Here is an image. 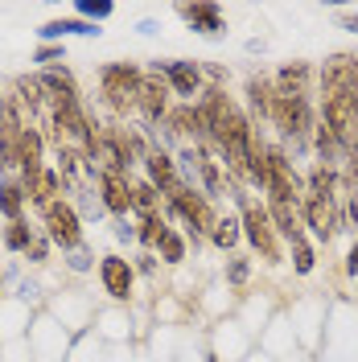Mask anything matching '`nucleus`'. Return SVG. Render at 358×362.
<instances>
[{
	"instance_id": "1",
	"label": "nucleus",
	"mask_w": 358,
	"mask_h": 362,
	"mask_svg": "<svg viewBox=\"0 0 358 362\" xmlns=\"http://www.w3.org/2000/svg\"><path fill=\"white\" fill-rule=\"evenodd\" d=\"M235 198H239V226H243V239L260 251L268 264H280L284 255H280V243H276V226H272L268 206H260L255 198H247V194H235Z\"/></svg>"
},
{
	"instance_id": "2",
	"label": "nucleus",
	"mask_w": 358,
	"mask_h": 362,
	"mask_svg": "<svg viewBox=\"0 0 358 362\" xmlns=\"http://www.w3.org/2000/svg\"><path fill=\"white\" fill-rule=\"evenodd\" d=\"M165 210L190 226V239H210V230L219 223L210 198H206L202 189H194V185H181L178 194H169V198H165Z\"/></svg>"
},
{
	"instance_id": "3",
	"label": "nucleus",
	"mask_w": 358,
	"mask_h": 362,
	"mask_svg": "<svg viewBox=\"0 0 358 362\" xmlns=\"http://www.w3.org/2000/svg\"><path fill=\"white\" fill-rule=\"evenodd\" d=\"M272 124L280 128L284 140L292 144H305L309 132L317 128V115H313V103H309V95H284V90H276V103H272Z\"/></svg>"
},
{
	"instance_id": "4",
	"label": "nucleus",
	"mask_w": 358,
	"mask_h": 362,
	"mask_svg": "<svg viewBox=\"0 0 358 362\" xmlns=\"http://www.w3.org/2000/svg\"><path fill=\"white\" fill-rule=\"evenodd\" d=\"M140 83H144V70L132 66V62H112V66H103V74H99L103 99H108V107H112V112H120V115L136 107Z\"/></svg>"
},
{
	"instance_id": "5",
	"label": "nucleus",
	"mask_w": 358,
	"mask_h": 362,
	"mask_svg": "<svg viewBox=\"0 0 358 362\" xmlns=\"http://www.w3.org/2000/svg\"><path fill=\"white\" fill-rule=\"evenodd\" d=\"M321 95H346L358 99V54H330L325 66L317 70Z\"/></svg>"
},
{
	"instance_id": "6",
	"label": "nucleus",
	"mask_w": 358,
	"mask_h": 362,
	"mask_svg": "<svg viewBox=\"0 0 358 362\" xmlns=\"http://www.w3.org/2000/svg\"><path fill=\"white\" fill-rule=\"evenodd\" d=\"M29 124H21V99L17 95H4L0 99V160L4 165H17L21 160V136Z\"/></svg>"
},
{
	"instance_id": "7",
	"label": "nucleus",
	"mask_w": 358,
	"mask_h": 362,
	"mask_svg": "<svg viewBox=\"0 0 358 362\" xmlns=\"http://www.w3.org/2000/svg\"><path fill=\"white\" fill-rule=\"evenodd\" d=\"M185 165L198 173L206 198H219V194H226V169H223V160L210 157V148H206V144H190V148H185Z\"/></svg>"
},
{
	"instance_id": "8",
	"label": "nucleus",
	"mask_w": 358,
	"mask_h": 362,
	"mask_svg": "<svg viewBox=\"0 0 358 362\" xmlns=\"http://www.w3.org/2000/svg\"><path fill=\"white\" fill-rule=\"evenodd\" d=\"M169 83L161 78L157 70H144V83H140V95H136V112L144 115L149 124H157L169 115Z\"/></svg>"
},
{
	"instance_id": "9",
	"label": "nucleus",
	"mask_w": 358,
	"mask_h": 362,
	"mask_svg": "<svg viewBox=\"0 0 358 362\" xmlns=\"http://www.w3.org/2000/svg\"><path fill=\"white\" fill-rule=\"evenodd\" d=\"M45 235L58 243V247H79L83 230H79V214L70 202H54L45 206Z\"/></svg>"
},
{
	"instance_id": "10",
	"label": "nucleus",
	"mask_w": 358,
	"mask_h": 362,
	"mask_svg": "<svg viewBox=\"0 0 358 362\" xmlns=\"http://www.w3.org/2000/svg\"><path fill=\"white\" fill-rule=\"evenodd\" d=\"M301 223L309 226L321 243H330V239L337 235L342 214H337L334 202H321V198H309V194H305V198H301Z\"/></svg>"
},
{
	"instance_id": "11",
	"label": "nucleus",
	"mask_w": 358,
	"mask_h": 362,
	"mask_svg": "<svg viewBox=\"0 0 358 362\" xmlns=\"http://www.w3.org/2000/svg\"><path fill=\"white\" fill-rule=\"evenodd\" d=\"M157 74L169 83V90L173 95H181L185 103H194V95H202L206 90V83H202V70L194 66V62H157Z\"/></svg>"
},
{
	"instance_id": "12",
	"label": "nucleus",
	"mask_w": 358,
	"mask_h": 362,
	"mask_svg": "<svg viewBox=\"0 0 358 362\" xmlns=\"http://www.w3.org/2000/svg\"><path fill=\"white\" fill-rule=\"evenodd\" d=\"M99 280H103V293L112 296V300H128L132 296V284H136V272L124 255H103Z\"/></svg>"
},
{
	"instance_id": "13",
	"label": "nucleus",
	"mask_w": 358,
	"mask_h": 362,
	"mask_svg": "<svg viewBox=\"0 0 358 362\" xmlns=\"http://www.w3.org/2000/svg\"><path fill=\"white\" fill-rule=\"evenodd\" d=\"M144 173H149V181L157 185V189L165 194V198H169V194H178V189H181L178 165H173V157H169V153H161V148H153V153L144 157Z\"/></svg>"
},
{
	"instance_id": "14",
	"label": "nucleus",
	"mask_w": 358,
	"mask_h": 362,
	"mask_svg": "<svg viewBox=\"0 0 358 362\" xmlns=\"http://www.w3.org/2000/svg\"><path fill=\"white\" fill-rule=\"evenodd\" d=\"M268 214H272V226L296 243V239H305V223H301V206L296 202H284V198H268Z\"/></svg>"
},
{
	"instance_id": "15",
	"label": "nucleus",
	"mask_w": 358,
	"mask_h": 362,
	"mask_svg": "<svg viewBox=\"0 0 358 362\" xmlns=\"http://www.w3.org/2000/svg\"><path fill=\"white\" fill-rule=\"evenodd\" d=\"M99 189H103V206L112 214H128L132 210V181L124 173H103L99 169Z\"/></svg>"
},
{
	"instance_id": "16",
	"label": "nucleus",
	"mask_w": 358,
	"mask_h": 362,
	"mask_svg": "<svg viewBox=\"0 0 358 362\" xmlns=\"http://www.w3.org/2000/svg\"><path fill=\"white\" fill-rule=\"evenodd\" d=\"M178 17L190 25V29L206 33V37H219V33H223V8H219V4H181Z\"/></svg>"
},
{
	"instance_id": "17",
	"label": "nucleus",
	"mask_w": 358,
	"mask_h": 362,
	"mask_svg": "<svg viewBox=\"0 0 358 362\" xmlns=\"http://www.w3.org/2000/svg\"><path fill=\"white\" fill-rule=\"evenodd\" d=\"M337 189H342V185H337V169L317 160L313 169H309V177H305V194H309V198H321V202H334Z\"/></svg>"
},
{
	"instance_id": "18",
	"label": "nucleus",
	"mask_w": 358,
	"mask_h": 362,
	"mask_svg": "<svg viewBox=\"0 0 358 362\" xmlns=\"http://www.w3.org/2000/svg\"><path fill=\"white\" fill-rule=\"evenodd\" d=\"M309 83H313L309 62H289L276 70V90H284V95H309Z\"/></svg>"
},
{
	"instance_id": "19",
	"label": "nucleus",
	"mask_w": 358,
	"mask_h": 362,
	"mask_svg": "<svg viewBox=\"0 0 358 362\" xmlns=\"http://www.w3.org/2000/svg\"><path fill=\"white\" fill-rule=\"evenodd\" d=\"M58 189H62V177H58L54 169H42L33 181H25V194H29V202H37L42 210L58 202Z\"/></svg>"
},
{
	"instance_id": "20",
	"label": "nucleus",
	"mask_w": 358,
	"mask_h": 362,
	"mask_svg": "<svg viewBox=\"0 0 358 362\" xmlns=\"http://www.w3.org/2000/svg\"><path fill=\"white\" fill-rule=\"evenodd\" d=\"M21 173H25V181H33L37 173H42L45 165H42V132L37 128H25V136H21Z\"/></svg>"
},
{
	"instance_id": "21",
	"label": "nucleus",
	"mask_w": 358,
	"mask_h": 362,
	"mask_svg": "<svg viewBox=\"0 0 358 362\" xmlns=\"http://www.w3.org/2000/svg\"><path fill=\"white\" fill-rule=\"evenodd\" d=\"M247 99H251V107L264 115V119H272V103H276V83H272V78H264V74H251V78H247Z\"/></svg>"
},
{
	"instance_id": "22",
	"label": "nucleus",
	"mask_w": 358,
	"mask_h": 362,
	"mask_svg": "<svg viewBox=\"0 0 358 362\" xmlns=\"http://www.w3.org/2000/svg\"><path fill=\"white\" fill-rule=\"evenodd\" d=\"M132 214H140V218L161 214V189L153 181H132Z\"/></svg>"
},
{
	"instance_id": "23",
	"label": "nucleus",
	"mask_w": 358,
	"mask_h": 362,
	"mask_svg": "<svg viewBox=\"0 0 358 362\" xmlns=\"http://www.w3.org/2000/svg\"><path fill=\"white\" fill-rule=\"evenodd\" d=\"M25 198H29V194H25L17 181L0 185V214H4L8 223H17V218H21V210H25Z\"/></svg>"
},
{
	"instance_id": "24",
	"label": "nucleus",
	"mask_w": 358,
	"mask_h": 362,
	"mask_svg": "<svg viewBox=\"0 0 358 362\" xmlns=\"http://www.w3.org/2000/svg\"><path fill=\"white\" fill-rule=\"evenodd\" d=\"M42 83L50 90V99H79V87H74V78H70L67 70H45Z\"/></svg>"
},
{
	"instance_id": "25",
	"label": "nucleus",
	"mask_w": 358,
	"mask_h": 362,
	"mask_svg": "<svg viewBox=\"0 0 358 362\" xmlns=\"http://www.w3.org/2000/svg\"><path fill=\"white\" fill-rule=\"evenodd\" d=\"M239 235H243L239 218H231V214H226V218H219V223H214V230H210V243H214L219 251H231L235 243H239Z\"/></svg>"
},
{
	"instance_id": "26",
	"label": "nucleus",
	"mask_w": 358,
	"mask_h": 362,
	"mask_svg": "<svg viewBox=\"0 0 358 362\" xmlns=\"http://www.w3.org/2000/svg\"><path fill=\"white\" fill-rule=\"evenodd\" d=\"M45 95H50V90H45L42 78H29V74H21V78H17V99H21L29 112H37V107H42Z\"/></svg>"
},
{
	"instance_id": "27",
	"label": "nucleus",
	"mask_w": 358,
	"mask_h": 362,
	"mask_svg": "<svg viewBox=\"0 0 358 362\" xmlns=\"http://www.w3.org/2000/svg\"><path fill=\"white\" fill-rule=\"evenodd\" d=\"M157 251H161V259H165V264H181V259H185V239H181L178 226H169V230L161 235Z\"/></svg>"
},
{
	"instance_id": "28",
	"label": "nucleus",
	"mask_w": 358,
	"mask_h": 362,
	"mask_svg": "<svg viewBox=\"0 0 358 362\" xmlns=\"http://www.w3.org/2000/svg\"><path fill=\"white\" fill-rule=\"evenodd\" d=\"M165 230H169V223H165V214H153V218H140V230H136V239H140L144 247H157Z\"/></svg>"
},
{
	"instance_id": "29",
	"label": "nucleus",
	"mask_w": 358,
	"mask_h": 362,
	"mask_svg": "<svg viewBox=\"0 0 358 362\" xmlns=\"http://www.w3.org/2000/svg\"><path fill=\"white\" fill-rule=\"evenodd\" d=\"M4 243H8L13 251H33V247H37V243H33V235H29V226H25L21 218L4 226Z\"/></svg>"
},
{
	"instance_id": "30",
	"label": "nucleus",
	"mask_w": 358,
	"mask_h": 362,
	"mask_svg": "<svg viewBox=\"0 0 358 362\" xmlns=\"http://www.w3.org/2000/svg\"><path fill=\"white\" fill-rule=\"evenodd\" d=\"M289 247H292V268H296V276H309V272H313V264H317L309 239H296V243H289Z\"/></svg>"
},
{
	"instance_id": "31",
	"label": "nucleus",
	"mask_w": 358,
	"mask_h": 362,
	"mask_svg": "<svg viewBox=\"0 0 358 362\" xmlns=\"http://www.w3.org/2000/svg\"><path fill=\"white\" fill-rule=\"evenodd\" d=\"M42 33H45V37H58V33H95V25H83V21H50Z\"/></svg>"
},
{
	"instance_id": "32",
	"label": "nucleus",
	"mask_w": 358,
	"mask_h": 362,
	"mask_svg": "<svg viewBox=\"0 0 358 362\" xmlns=\"http://www.w3.org/2000/svg\"><path fill=\"white\" fill-rule=\"evenodd\" d=\"M247 272H251V264H247L243 255H235V259L226 264V280H231V284L239 288V284H243V280H247Z\"/></svg>"
},
{
	"instance_id": "33",
	"label": "nucleus",
	"mask_w": 358,
	"mask_h": 362,
	"mask_svg": "<svg viewBox=\"0 0 358 362\" xmlns=\"http://www.w3.org/2000/svg\"><path fill=\"white\" fill-rule=\"evenodd\" d=\"M79 8H83L87 17H108V13H112V4H79Z\"/></svg>"
},
{
	"instance_id": "34",
	"label": "nucleus",
	"mask_w": 358,
	"mask_h": 362,
	"mask_svg": "<svg viewBox=\"0 0 358 362\" xmlns=\"http://www.w3.org/2000/svg\"><path fill=\"white\" fill-rule=\"evenodd\" d=\"M346 272H350V276H358V243L350 247V255H346Z\"/></svg>"
}]
</instances>
